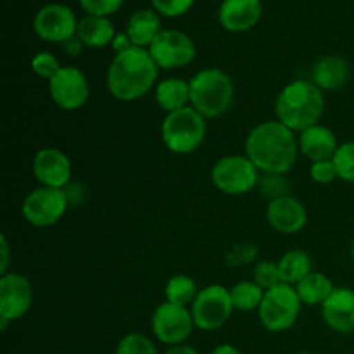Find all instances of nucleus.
<instances>
[{"mask_svg": "<svg viewBox=\"0 0 354 354\" xmlns=\"http://www.w3.org/2000/svg\"><path fill=\"white\" fill-rule=\"evenodd\" d=\"M299 144L294 131L275 121L256 124L245 140V156L265 175H283L294 166Z\"/></svg>", "mask_w": 354, "mask_h": 354, "instance_id": "1", "label": "nucleus"}, {"mask_svg": "<svg viewBox=\"0 0 354 354\" xmlns=\"http://www.w3.org/2000/svg\"><path fill=\"white\" fill-rule=\"evenodd\" d=\"M159 68L149 48L131 47L114 55L107 68V90L121 102H133L147 95L156 85Z\"/></svg>", "mask_w": 354, "mask_h": 354, "instance_id": "2", "label": "nucleus"}, {"mask_svg": "<svg viewBox=\"0 0 354 354\" xmlns=\"http://www.w3.org/2000/svg\"><path fill=\"white\" fill-rule=\"evenodd\" d=\"M324 109V92L313 82L304 80H296L283 86L275 100L277 120L299 133L318 124Z\"/></svg>", "mask_w": 354, "mask_h": 354, "instance_id": "3", "label": "nucleus"}, {"mask_svg": "<svg viewBox=\"0 0 354 354\" xmlns=\"http://www.w3.org/2000/svg\"><path fill=\"white\" fill-rule=\"evenodd\" d=\"M189 85L190 106L206 120L221 116L234 104L235 83L223 69H203L189 80Z\"/></svg>", "mask_w": 354, "mask_h": 354, "instance_id": "4", "label": "nucleus"}, {"mask_svg": "<svg viewBox=\"0 0 354 354\" xmlns=\"http://www.w3.org/2000/svg\"><path fill=\"white\" fill-rule=\"evenodd\" d=\"M206 137V118L192 106L173 111L161 123V138L166 149L173 154H192Z\"/></svg>", "mask_w": 354, "mask_h": 354, "instance_id": "5", "label": "nucleus"}, {"mask_svg": "<svg viewBox=\"0 0 354 354\" xmlns=\"http://www.w3.org/2000/svg\"><path fill=\"white\" fill-rule=\"evenodd\" d=\"M297 290L289 283H279L273 289L265 290V297L259 306V322L268 332H286L294 327L301 313Z\"/></svg>", "mask_w": 354, "mask_h": 354, "instance_id": "6", "label": "nucleus"}, {"mask_svg": "<svg viewBox=\"0 0 354 354\" xmlns=\"http://www.w3.org/2000/svg\"><path fill=\"white\" fill-rule=\"evenodd\" d=\"M213 185L227 196H244L259 183V169L248 156H223L211 169Z\"/></svg>", "mask_w": 354, "mask_h": 354, "instance_id": "7", "label": "nucleus"}, {"mask_svg": "<svg viewBox=\"0 0 354 354\" xmlns=\"http://www.w3.org/2000/svg\"><path fill=\"white\" fill-rule=\"evenodd\" d=\"M68 194L64 189L37 187L23 201L21 213L30 225L47 228L57 223L68 211Z\"/></svg>", "mask_w": 354, "mask_h": 354, "instance_id": "8", "label": "nucleus"}, {"mask_svg": "<svg viewBox=\"0 0 354 354\" xmlns=\"http://www.w3.org/2000/svg\"><path fill=\"white\" fill-rule=\"evenodd\" d=\"M234 310L230 290L223 286H218V283L201 289L196 301L190 306L196 327L207 332L223 327L228 318L232 317Z\"/></svg>", "mask_w": 354, "mask_h": 354, "instance_id": "9", "label": "nucleus"}, {"mask_svg": "<svg viewBox=\"0 0 354 354\" xmlns=\"http://www.w3.org/2000/svg\"><path fill=\"white\" fill-rule=\"evenodd\" d=\"M152 332L162 344L180 346L190 337L194 327L192 311L185 306H178L165 301L156 308L152 315Z\"/></svg>", "mask_w": 354, "mask_h": 354, "instance_id": "10", "label": "nucleus"}, {"mask_svg": "<svg viewBox=\"0 0 354 354\" xmlns=\"http://www.w3.org/2000/svg\"><path fill=\"white\" fill-rule=\"evenodd\" d=\"M152 59L162 69L185 68L196 57V45L187 33L178 30H162L149 47Z\"/></svg>", "mask_w": 354, "mask_h": 354, "instance_id": "11", "label": "nucleus"}, {"mask_svg": "<svg viewBox=\"0 0 354 354\" xmlns=\"http://www.w3.org/2000/svg\"><path fill=\"white\" fill-rule=\"evenodd\" d=\"M48 93L61 109L76 111L88 100V80L75 66H62L57 75L48 80Z\"/></svg>", "mask_w": 354, "mask_h": 354, "instance_id": "12", "label": "nucleus"}, {"mask_svg": "<svg viewBox=\"0 0 354 354\" xmlns=\"http://www.w3.org/2000/svg\"><path fill=\"white\" fill-rule=\"evenodd\" d=\"M75 12L64 3H47L41 7L33 19V30L38 38L50 44H64L76 35Z\"/></svg>", "mask_w": 354, "mask_h": 354, "instance_id": "13", "label": "nucleus"}, {"mask_svg": "<svg viewBox=\"0 0 354 354\" xmlns=\"http://www.w3.org/2000/svg\"><path fill=\"white\" fill-rule=\"evenodd\" d=\"M33 303L31 282L19 273H6L0 279V318L14 322L23 318Z\"/></svg>", "mask_w": 354, "mask_h": 354, "instance_id": "14", "label": "nucleus"}, {"mask_svg": "<svg viewBox=\"0 0 354 354\" xmlns=\"http://www.w3.org/2000/svg\"><path fill=\"white\" fill-rule=\"evenodd\" d=\"M71 161L57 147H44L33 158V175L41 187L64 189L71 180Z\"/></svg>", "mask_w": 354, "mask_h": 354, "instance_id": "15", "label": "nucleus"}, {"mask_svg": "<svg viewBox=\"0 0 354 354\" xmlns=\"http://www.w3.org/2000/svg\"><path fill=\"white\" fill-rule=\"evenodd\" d=\"M266 220L270 227L279 234H297L303 230L308 223V213L304 204L292 196L279 197L270 201L266 209Z\"/></svg>", "mask_w": 354, "mask_h": 354, "instance_id": "16", "label": "nucleus"}, {"mask_svg": "<svg viewBox=\"0 0 354 354\" xmlns=\"http://www.w3.org/2000/svg\"><path fill=\"white\" fill-rule=\"evenodd\" d=\"M263 16L261 0H223L218 10V21L232 33L249 31Z\"/></svg>", "mask_w": 354, "mask_h": 354, "instance_id": "17", "label": "nucleus"}, {"mask_svg": "<svg viewBox=\"0 0 354 354\" xmlns=\"http://www.w3.org/2000/svg\"><path fill=\"white\" fill-rule=\"evenodd\" d=\"M324 320L339 334L354 332V290L349 287H335L327 301L322 304Z\"/></svg>", "mask_w": 354, "mask_h": 354, "instance_id": "18", "label": "nucleus"}, {"mask_svg": "<svg viewBox=\"0 0 354 354\" xmlns=\"http://www.w3.org/2000/svg\"><path fill=\"white\" fill-rule=\"evenodd\" d=\"M297 144H299V151L311 162L332 159L339 147L335 133L330 128L324 127V124H315V127H310L304 131H301Z\"/></svg>", "mask_w": 354, "mask_h": 354, "instance_id": "19", "label": "nucleus"}, {"mask_svg": "<svg viewBox=\"0 0 354 354\" xmlns=\"http://www.w3.org/2000/svg\"><path fill=\"white\" fill-rule=\"evenodd\" d=\"M351 69L348 61L339 55H325L315 64L311 82L324 92V90H337L348 83Z\"/></svg>", "mask_w": 354, "mask_h": 354, "instance_id": "20", "label": "nucleus"}, {"mask_svg": "<svg viewBox=\"0 0 354 354\" xmlns=\"http://www.w3.org/2000/svg\"><path fill=\"white\" fill-rule=\"evenodd\" d=\"M161 31L159 14L152 9L135 10L127 24V35L130 37L133 47L149 48Z\"/></svg>", "mask_w": 354, "mask_h": 354, "instance_id": "21", "label": "nucleus"}, {"mask_svg": "<svg viewBox=\"0 0 354 354\" xmlns=\"http://www.w3.org/2000/svg\"><path fill=\"white\" fill-rule=\"evenodd\" d=\"M76 35H78V38L83 41L85 47L102 48L106 45L113 44V38L116 37V31H114L113 23L107 17L88 16L86 14L85 17H82L78 21Z\"/></svg>", "mask_w": 354, "mask_h": 354, "instance_id": "22", "label": "nucleus"}, {"mask_svg": "<svg viewBox=\"0 0 354 354\" xmlns=\"http://www.w3.org/2000/svg\"><path fill=\"white\" fill-rule=\"evenodd\" d=\"M154 97L166 114L190 106V85L182 78H166L156 85Z\"/></svg>", "mask_w": 354, "mask_h": 354, "instance_id": "23", "label": "nucleus"}, {"mask_svg": "<svg viewBox=\"0 0 354 354\" xmlns=\"http://www.w3.org/2000/svg\"><path fill=\"white\" fill-rule=\"evenodd\" d=\"M294 287H296L301 303L306 306H317V304L322 306L335 289L332 280L320 272H311Z\"/></svg>", "mask_w": 354, "mask_h": 354, "instance_id": "24", "label": "nucleus"}, {"mask_svg": "<svg viewBox=\"0 0 354 354\" xmlns=\"http://www.w3.org/2000/svg\"><path fill=\"white\" fill-rule=\"evenodd\" d=\"M311 258L308 252L301 251V249H292V251L286 252L282 258L279 259V270L282 275V282L289 283V286H297L301 280L306 275H310L311 270Z\"/></svg>", "mask_w": 354, "mask_h": 354, "instance_id": "25", "label": "nucleus"}, {"mask_svg": "<svg viewBox=\"0 0 354 354\" xmlns=\"http://www.w3.org/2000/svg\"><path fill=\"white\" fill-rule=\"evenodd\" d=\"M199 289L192 277L189 275H175L166 282L165 296L168 303L178 304V306H192L196 301Z\"/></svg>", "mask_w": 354, "mask_h": 354, "instance_id": "26", "label": "nucleus"}, {"mask_svg": "<svg viewBox=\"0 0 354 354\" xmlns=\"http://www.w3.org/2000/svg\"><path fill=\"white\" fill-rule=\"evenodd\" d=\"M230 297L235 310L254 311L259 310V306H261L263 297H265V289L259 287L256 282L244 280V282H239L232 287Z\"/></svg>", "mask_w": 354, "mask_h": 354, "instance_id": "27", "label": "nucleus"}, {"mask_svg": "<svg viewBox=\"0 0 354 354\" xmlns=\"http://www.w3.org/2000/svg\"><path fill=\"white\" fill-rule=\"evenodd\" d=\"M332 161L337 169L339 178L348 183H354V140L339 145Z\"/></svg>", "mask_w": 354, "mask_h": 354, "instance_id": "28", "label": "nucleus"}, {"mask_svg": "<svg viewBox=\"0 0 354 354\" xmlns=\"http://www.w3.org/2000/svg\"><path fill=\"white\" fill-rule=\"evenodd\" d=\"M116 354H159L156 346L144 334L131 332L120 341L116 348Z\"/></svg>", "mask_w": 354, "mask_h": 354, "instance_id": "29", "label": "nucleus"}, {"mask_svg": "<svg viewBox=\"0 0 354 354\" xmlns=\"http://www.w3.org/2000/svg\"><path fill=\"white\" fill-rule=\"evenodd\" d=\"M254 282L265 290L273 289L279 283H283L279 270V263L259 261L254 268Z\"/></svg>", "mask_w": 354, "mask_h": 354, "instance_id": "30", "label": "nucleus"}, {"mask_svg": "<svg viewBox=\"0 0 354 354\" xmlns=\"http://www.w3.org/2000/svg\"><path fill=\"white\" fill-rule=\"evenodd\" d=\"M61 68L62 66L59 64L57 57L54 54H50V52H38L31 59V69H33L35 75L38 78L47 80V82L54 78Z\"/></svg>", "mask_w": 354, "mask_h": 354, "instance_id": "31", "label": "nucleus"}, {"mask_svg": "<svg viewBox=\"0 0 354 354\" xmlns=\"http://www.w3.org/2000/svg\"><path fill=\"white\" fill-rule=\"evenodd\" d=\"M258 187L261 194L265 192V196H268L272 201L289 196L287 194L289 192V183L283 180L282 175H265L263 178H259Z\"/></svg>", "mask_w": 354, "mask_h": 354, "instance_id": "32", "label": "nucleus"}, {"mask_svg": "<svg viewBox=\"0 0 354 354\" xmlns=\"http://www.w3.org/2000/svg\"><path fill=\"white\" fill-rule=\"evenodd\" d=\"M80 6L88 16L107 17L120 10L123 0H80Z\"/></svg>", "mask_w": 354, "mask_h": 354, "instance_id": "33", "label": "nucleus"}, {"mask_svg": "<svg viewBox=\"0 0 354 354\" xmlns=\"http://www.w3.org/2000/svg\"><path fill=\"white\" fill-rule=\"evenodd\" d=\"M156 12L166 17H178L192 9L196 0H151Z\"/></svg>", "mask_w": 354, "mask_h": 354, "instance_id": "34", "label": "nucleus"}, {"mask_svg": "<svg viewBox=\"0 0 354 354\" xmlns=\"http://www.w3.org/2000/svg\"><path fill=\"white\" fill-rule=\"evenodd\" d=\"M310 175L313 178V182L322 183V185H327V183H332L335 178H339L337 169H335V165L332 159L311 162Z\"/></svg>", "mask_w": 354, "mask_h": 354, "instance_id": "35", "label": "nucleus"}, {"mask_svg": "<svg viewBox=\"0 0 354 354\" xmlns=\"http://www.w3.org/2000/svg\"><path fill=\"white\" fill-rule=\"evenodd\" d=\"M111 47H113V50L116 52V54H121V52L130 50V48L133 47V44H131L130 37H128L127 31H124V33H116V37L113 38V44H111Z\"/></svg>", "mask_w": 354, "mask_h": 354, "instance_id": "36", "label": "nucleus"}, {"mask_svg": "<svg viewBox=\"0 0 354 354\" xmlns=\"http://www.w3.org/2000/svg\"><path fill=\"white\" fill-rule=\"evenodd\" d=\"M61 45H62V48H64V50L68 52L69 55H78L80 52H82V48L85 47V45H83V41L78 38V35H75V37L68 38V40H66L64 44H61Z\"/></svg>", "mask_w": 354, "mask_h": 354, "instance_id": "37", "label": "nucleus"}, {"mask_svg": "<svg viewBox=\"0 0 354 354\" xmlns=\"http://www.w3.org/2000/svg\"><path fill=\"white\" fill-rule=\"evenodd\" d=\"M0 251H2V263H0V272L2 275L7 273V266H9V244H7L6 235L0 237Z\"/></svg>", "mask_w": 354, "mask_h": 354, "instance_id": "38", "label": "nucleus"}, {"mask_svg": "<svg viewBox=\"0 0 354 354\" xmlns=\"http://www.w3.org/2000/svg\"><path fill=\"white\" fill-rule=\"evenodd\" d=\"M165 354H199V353H197L194 348H190V346L180 344V346H173V348L168 349Z\"/></svg>", "mask_w": 354, "mask_h": 354, "instance_id": "39", "label": "nucleus"}, {"mask_svg": "<svg viewBox=\"0 0 354 354\" xmlns=\"http://www.w3.org/2000/svg\"><path fill=\"white\" fill-rule=\"evenodd\" d=\"M211 354H242L235 346L232 344H221L218 348H214V351Z\"/></svg>", "mask_w": 354, "mask_h": 354, "instance_id": "40", "label": "nucleus"}, {"mask_svg": "<svg viewBox=\"0 0 354 354\" xmlns=\"http://www.w3.org/2000/svg\"><path fill=\"white\" fill-rule=\"evenodd\" d=\"M351 256H353V261H354V241H353V248H351Z\"/></svg>", "mask_w": 354, "mask_h": 354, "instance_id": "41", "label": "nucleus"}, {"mask_svg": "<svg viewBox=\"0 0 354 354\" xmlns=\"http://www.w3.org/2000/svg\"><path fill=\"white\" fill-rule=\"evenodd\" d=\"M297 354H311V353H297Z\"/></svg>", "mask_w": 354, "mask_h": 354, "instance_id": "42", "label": "nucleus"}]
</instances>
